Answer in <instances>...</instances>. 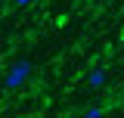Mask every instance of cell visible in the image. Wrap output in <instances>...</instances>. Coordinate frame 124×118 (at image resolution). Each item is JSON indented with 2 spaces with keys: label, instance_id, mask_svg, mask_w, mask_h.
<instances>
[{
  "label": "cell",
  "instance_id": "277c9868",
  "mask_svg": "<svg viewBox=\"0 0 124 118\" xmlns=\"http://www.w3.org/2000/svg\"><path fill=\"white\" fill-rule=\"evenodd\" d=\"M16 3H19V6H28V3H31V0H16Z\"/></svg>",
  "mask_w": 124,
  "mask_h": 118
},
{
  "label": "cell",
  "instance_id": "7a4b0ae2",
  "mask_svg": "<svg viewBox=\"0 0 124 118\" xmlns=\"http://www.w3.org/2000/svg\"><path fill=\"white\" fill-rule=\"evenodd\" d=\"M87 84H90L93 90L106 87V84H108V68H102V65H96V68H90V75H87Z\"/></svg>",
  "mask_w": 124,
  "mask_h": 118
},
{
  "label": "cell",
  "instance_id": "5b68a950",
  "mask_svg": "<svg viewBox=\"0 0 124 118\" xmlns=\"http://www.w3.org/2000/svg\"><path fill=\"white\" fill-rule=\"evenodd\" d=\"M96 3H106V0H96Z\"/></svg>",
  "mask_w": 124,
  "mask_h": 118
},
{
  "label": "cell",
  "instance_id": "6da1fadb",
  "mask_svg": "<svg viewBox=\"0 0 124 118\" xmlns=\"http://www.w3.org/2000/svg\"><path fill=\"white\" fill-rule=\"evenodd\" d=\"M31 75H34V65H31V59H16L13 68L6 72V78H3V90H19L25 81H28Z\"/></svg>",
  "mask_w": 124,
  "mask_h": 118
},
{
  "label": "cell",
  "instance_id": "3957f363",
  "mask_svg": "<svg viewBox=\"0 0 124 118\" xmlns=\"http://www.w3.org/2000/svg\"><path fill=\"white\" fill-rule=\"evenodd\" d=\"M102 115H106V112H102V106L93 103V106H87V109H84V115H81V118H102Z\"/></svg>",
  "mask_w": 124,
  "mask_h": 118
}]
</instances>
